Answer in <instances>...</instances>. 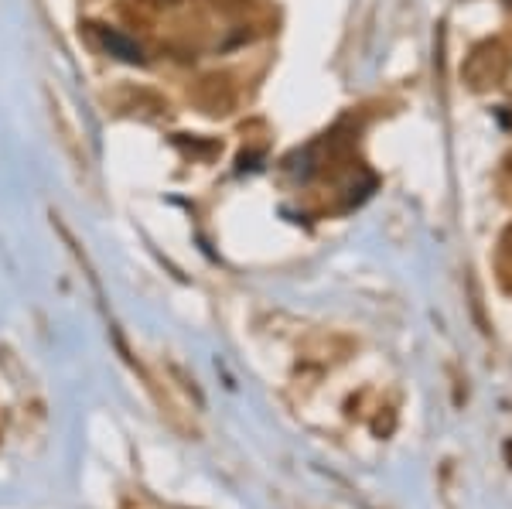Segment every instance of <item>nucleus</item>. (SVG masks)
<instances>
[{
    "instance_id": "obj_5",
    "label": "nucleus",
    "mask_w": 512,
    "mask_h": 509,
    "mask_svg": "<svg viewBox=\"0 0 512 509\" xmlns=\"http://www.w3.org/2000/svg\"><path fill=\"white\" fill-rule=\"evenodd\" d=\"M502 253H506V260L512 264V223L502 229Z\"/></svg>"
},
{
    "instance_id": "obj_6",
    "label": "nucleus",
    "mask_w": 512,
    "mask_h": 509,
    "mask_svg": "<svg viewBox=\"0 0 512 509\" xmlns=\"http://www.w3.org/2000/svg\"><path fill=\"white\" fill-rule=\"evenodd\" d=\"M140 4H144V7H158V11H161V7H175V4H181V0H140Z\"/></svg>"
},
{
    "instance_id": "obj_2",
    "label": "nucleus",
    "mask_w": 512,
    "mask_h": 509,
    "mask_svg": "<svg viewBox=\"0 0 512 509\" xmlns=\"http://www.w3.org/2000/svg\"><path fill=\"white\" fill-rule=\"evenodd\" d=\"M195 103L202 106L205 113H212V117H226L236 103L233 82H229L226 76H205L195 86Z\"/></svg>"
},
{
    "instance_id": "obj_1",
    "label": "nucleus",
    "mask_w": 512,
    "mask_h": 509,
    "mask_svg": "<svg viewBox=\"0 0 512 509\" xmlns=\"http://www.w3.org/2000/svg\"><path fill=\"white\" fill-rule=\"evenodd\" d=\"M509 76V48L499 38L478 41L472 52L461 62V82H465L472 93H492L499 89Z\"/></svg>"
},
{
    "instance_id": "obj_3",
    "label": "nucleus",
    "mask_w": 512,
    "mask_h": 509,
    "mask_svg": "<svg viewBox=\"0 0 512 509\" xmlns=\"http://www.w3.org/2000/svg\"><path fill=\"white\" fill-rule=\"evenodd\" d=\"M96 35H99V45H103L110 55H117L120 62L144 65V52H140V45H137L134 38L120 35V31H113V28H96Z\"/></svg>"
},
{
    "instance_id": "obj_4",
    "label": "nucleus",
    "mask_w": 512,
    "mask_h": 509,
    "mask_svg": "<svg viewBox=\"0 0 512 509\" xmlns=\"http://www.w3.org/2000/svg\"><path fill=\"white\" fill-rule=\"evenodd\" d=\"M209 4L222 14H236V11H243V7H250V0H209Z\"/></svg>"
}]
</instances>
